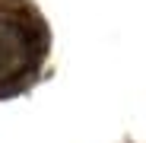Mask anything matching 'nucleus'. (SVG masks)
<instances>
[{"mask_svg":"<svg viewBox=\"0 0 146 143\" xmlns=\"http://www.w3.org/2000/svg\"><path fill=\"white\" fill-rule=\"evenodd\" d=\"M35 61V45L29 32L13 19H0V83L19 80Z\"/></svg>","mask_w":146,"mask_h":143,"instance_id":"nucleus-1","label":"nucleus"}]
</instances>
